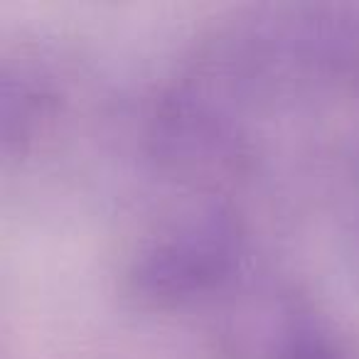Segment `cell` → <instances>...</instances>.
<instances>
[{"instance_id":"6da1fadb","label":"cell","mask_w":359,"mask_h":359,"mask_svg":"<svg viewBox=\"0 0 359 359\" xmlns=\"http://www.w3.org/2000/svg\"><path fill=\"white\" fill-rule=\"evenodd\" d=\"M239 231L226 212L207 210L158 236L130 269V290L153 305H177L229 278Z\"/></svg>"},{"instance_id":"7a4b0ae2","label":"cell","mask_w":359,"mask_h":359,"mask_svg":"<svg viewBox=\"0 0 359 359\" xmlns=\"http://www.w3.org/2000/svg\"><path fill=\"white\" fill-rule=\"evenodd\" d=\"M273 359H339V352L318 320L295 318L280 334Z\"/></svg>"}]
</instances>
